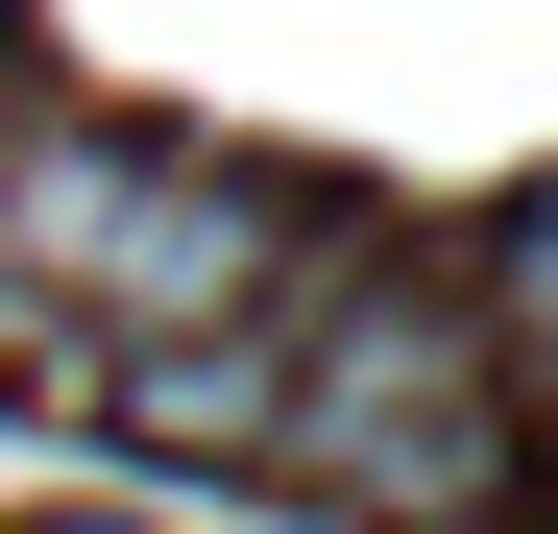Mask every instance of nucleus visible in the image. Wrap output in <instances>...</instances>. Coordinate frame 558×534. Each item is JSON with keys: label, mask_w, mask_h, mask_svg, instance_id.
<instances>
[{"label": "nucleus", "mask_w": 558, "mask_h": 534, "mask_svg": "<svg viewBox=\"0 0 558 534\" xmlns=\"http://www.w3.org/2000/svg\"><path fill=\"white\" fill-rule=\"evenodd\" d=\"M316 195H267L219 146H146V122H0V292L49 340H219V316H292L316 292Z\"/></svg>", "instance_id": "obj_1"}, {"label": "nucleus", "mask_w": 558, "mask_h": 534, "mask_svg": "<svg viewBox=\"0 0 558 534\" xmlns=\"http://www.w3.org/2000/svg\"><path fill=\"white\" fill-rule=\"evenodd\" d=\"M267 462H292L316 510H364V534H510V510H534V413H510V365H486L461 292L316 243L292 389H267Z\"/></svg>", "instance_id": "obj_2"}, {"label": "nucleus", "mask_w": 558, "mask_h": 534, "mask_svg": "<svg viewBox=\"0 0 558 534\" xmlns=\"http://www.w3.org/2000/svg\"><path fill=\"white\" fill-rule=\"evenodd\" d=\"M461 316H486V365H510V413H558V170L461 243Z\"/></svg>", "instance_id": "obj_3"}, {"label": "nucleus", "mask_w": 558, "mask_h": 534, "mask_svg": "<svg viewBox=\"0 0 558 534\" xmlns=\"http://www.w3.org/2000/svg\"><path fill=\"white\" fill-rule=\"evenodd\" d=\"M0 98H25V25H0Z\"/></svg>", "instance_id": "obj_4"}]
</instances>
